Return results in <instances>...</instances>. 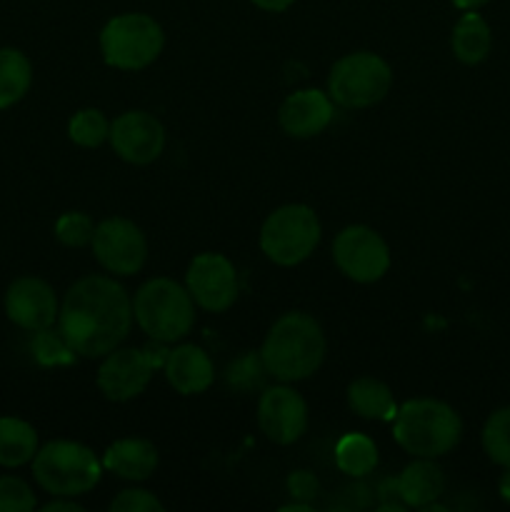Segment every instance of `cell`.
Masks as SVG:
<instances>
[{"instance_id":"cell-1","label":"cell","mask_w":510,"mask_h":512,"mask_svg":"<svg viewBox=\"0 0 510 512\" xmlns=\"http://www.w3.org/2000/svg\"><path fill=\"white\" fill-rule=\"evenodd\" d=\"M133 298L110 275H85L70 285L58 330L80 358H105L133 328Z\"/></svg>"},{"instance_id":"cell-2","label":"cell","mask_w":510,"mask_h":512,"mask_svg":"<svg viewBox=\"0 0 510 512\" xmlns=\"http://www.w3.org/2000/svg\"><path fill=\"white\" fill-rule=\"evenodd\" d=\"M268 375L280 383H298L318 373L325 360V333L318 320L300 310L280 315L260 348Z\"/></svg>"},{"instance_id":"cell-3","label":"cell","mask_w":510,"mask_h":512,"mask_svg":"<svg viewBox=\"0 0 510 512\" xmlns=\"http://www.w3.org/2000/svg\"><path fill=\"white\" fill-rule=\"evenodd\" d=\"M463 435L460 415L435 398H415L398 408L393 438L413 458H443Z\"/></svg>"},{"instance_id":"cell-4","label":"cell","mask_w":510,"mask_h":512,"mask_svg":"<svg viewBox=\"0 0 510 512\" xmlns=\"http://www.w3.org/2000/svg\"><path fill=\"white\" fill-rule=\"evenodd\" d=\"M133 318L155 343H178L195 325V300L170 278H153L133 298Z\"/></svg>"},{"instance_id":"cell-5","label":"cell","mask_w":510,"mask_h":512,"mask_svg":"<svg viewBox=\"0 0 510 512\" xmlns=\"http://www.w3.org/2000/svg\"><path fill=\"white\" fill-rule=\"evenodd\" d=\"M103 465L93 450L75 440H50L33 458V475L53 498H78L100 483Z\"/></svg>"},{"instance_id":"cell-6","label":"cell","mask_w":510,"mask_h":512,"mask_svg":"<svg viewBox=\"0 0 510 512\" xmlns=\"http://www.w3.org/2000/svg\"><path fill=\"white\" fill-rule=\"evenodd\" d=\"M165 35L155 18L145 13L115 15L100 30V53L110 68L143 70L163 53Z\"/></svg>"},{"instance_id":"cell-7","label":"cell","mask_w":510,"mask_h":512,"mask_svg":"<svg viewBox=\"0 0 510 512\" xmlns=\"http://www.w3.org/2000/svg\"><path fill=\"white\" fill-rule=\"evenodd\" d=\"M320 243V220L313 208L290 203L273 210L260 228V250L265 258L283 268L308 260Z\"/></svg>"},{"instance_id":"cell-8","label":"cell","mask_w":510,"mask_h":512,"mask_svg":"<svg viewBox=\"0 0 510 512\" xmlns=\"http://www.w3.org/2000/svg\"><path fill=\"white\" fill-rule=\"evenodd\" d=\"M390 85H393V70L370 50L343 55L328 75V95L333 103L350 110L380 103L388 95Z\"/></svg>"},{"instance_id":"cell-9","label":"cell","mask_w":510,"mask_h":512,"mask_svg":"<svg viewBox=\"0 0 510 512\" xmlns=\"http://www.w3.org/2000/svg\"><path fill=\"white\" fill-rule=\"evenodd\" d=\"M170 350L153 345L145 350L135 348H115L103 358L98 368V388L113 403H125L133 400L148 388L155 368L165 365Z\"/></svg>"},{"instance_id":"cell-10","label":"cell","mask_w":510,"mask_h":512,"mask_svg":"<svg viewBox=\"0 0 510 512\" xmlns=\"http://www.w3.org/2000/svg\"><path fill=\"white\" fill-rule=\"evenodd\" d=\"M333 260L345 278L355 283H375L390 268L388 243L368 225H348L333 243Z\"/></svg>"},{"instance_id":"cell-11","label":"cell","mask_w":510,"mask_h":512,"mask_svg":"<svg viewBox=\"0 0 510 512\" xmlns=\"http://www.w3.org/2000/svg\"><path fill=\"white\" fill-rule=\"evenodd\" d=\"M90 248H93L95 260L108 273L120 275V278L140 273L148 260V243H145L143 230L128 218H105L103 223L95 225Z\"/></svg>"},{"instance_id":"cell-12","label":"cell","mask_w":510,"mask_h":512,"mask_svg":"<svg viewBox=\"0 0 510 512\" xmlns=\"http://www.w3.org/2000/svg\"><path fill=\"white\" fill-rule=\"evenodd\" d=\"M185 288L198 308L208 313H225L238 300V273L225 255L203 253L188 265Z\"/></svg>"},{"instance_id":"cell-13","label":"cell","mask_w":510,"mask_h":512,"mask_svg":"<svg viewBox=\"0 0 510 512\" xmlns=\"http://www.w3.org/2000/svg\"><path fill=\"white\" fill-rule=\"evenodd\" d=\"M110 145L130 165H150L163 155L165 128L145 110H128L110 123Z\"/></svg>"},{"instance_id":"cell-14","label":"cell","mask_w":510,"mask_h":512,"mask_svg":"<svg viewBox=\"0 0 510 512\" xmlns=\"http://www.w3.org/2000/svg\"><path fill=\"white\" fill-rule=\"evenodd\" d=\"M260 433L275 445H293L308 430V405L288 385L265 388L258 403Z\"/></svg>"},{"instance_id":"cell-15","label":"cell","mask_w":510,"mask_h":512,"mask_svg":"<svg viewBox=\"0 0 510 512\" xmlns=\"http://www.w3.org/2000/svg\"><path fill=\"white\" fill-rule=\"evenodd\" d=\"M5 313L18 328L38 333L53 328L60 305L55 290L40 278H18L5 293Z\"/></svg>"},{"instance_id":"cell-16","label":"cell","mask_w":510,"mask_h":512,"mask_svg":"<svg viewBox=\"0 0 510 512\" xmlns=\"http://www.w3.org/2000/svg\"><path fill=\"white\" fill-rule=\"evenodd\" d=\"M335 105L328 93L308 88L290 93L278 110V123L290 138H315L333 123Z\"/></svg>"},{"instance_id":"cell-17","label":"cell","mask_w":510,"mask_h":512,"mask_svg":"<svg viewBox=\"0 0 510 512\" xmlns=\"http://www.w3.org/2000/svg\"><path fill=\"white\" fill-rule=\"evenodd\" d=\"M165 378L180 395H200L213 385L215 368L210 355L193 343L175 345L163 365Z\"/></svg>"},{"instance_id":"cell-18","label":"cell","mask_w":510,"mask_h":512,"mask_svg":"<svg viewBox=\"0 0 510 512\" xmlns=\"http://www.w3.org/2000/svg\"><path fill=\"white\" fill-rule=\"evenodd\" d=\"M103 468L123 480H148L158 468V450L150 440L123 438L115 440L103 455Z\"/></svg>"},{"instance_id":"cell-19","label":"cell","mask_w":510,"mask_h":512,"mask_svg":"<svg viewBox=\"0 0 510 512\" xmlns=\"http://www.w3.org/2000/svg\"><path fill=\"white\" fill-rule=\"evenodd\" d=\"M443 470L430 458H415L398 478V495L405 508L425 510L443 495Z\"/></svg>"},{"instance_id":"cell-20","label":"cell","mask_w":510,"mask_h":512,"mask_svg":"<svg viewBox=\"0 0 510 512\" xmlns=\"http://www.w3.org/2000/svg\"><path fill=\"white\" fill-rule=\"evenodd\" d=\"M348 405L365 420H395L398 405L383 380L358 378L348 385Z\"/></svg>"},{"instance_id":"cell-21","label":"cell","mask_w":510,"mask_h":512,"mask_svg":"<svg viewBox=\"0 0 510 512\" xmlns=\"http://www.w3.org/2000/svg\"><path fill=\"white\" fill-rule=\"evenodd\" d=\"M450 45H453V53L460 63L478 65L488 58L490 45H493V35H490L488 23H485L478 13H465L463 18L455 23Z\"/></svg>"},{"instance_id":"cell-22","label":"cell","mask_w":510,"mask_h":512,"mask_svg":"<svg viewBox=\"0 0 510 512\" xmlns=\"http://www.w3.org/2000/svg\"><path fill=\"white\" fill-rule=\"evenodd\" d=\"M38 453V433L20 418H0V465L20 468Z\"/></svg>"},{"instance_id":"cell-23","label":"cell","mask_w":510,"mask_h":512,"mask_svg":"<svg viewBox=\"0 0 510 512\" xmlns=\"http://www.w3.org/2000/svg\"><path fill=\"white\" fill-rule=\"evenodd\" d=\"M33 83L30 60L15 48H0V108H10L25 98Z\"/></svg>"},{"instance_id":"cell-24","label":"cell","mask_w":510,"mask_h":512,"mask_svg":"<svg viewBox=\"0 0 510 512\" xmlns=\"http://www.w3.org/2000/svg\"><path fill=\"white\" fill-rule=\"evenodd\" d=\"M335 465L350 478H365L378 465V448L368 435L348 433L335 448Z\"/></svg>"},{"instance_id":"cell-25","label":"cell","mask_w":510,"mask_h":512,"mask_svg":"<svg viewBox=\"0 0 510 512\" xmlns=\"http://www.w3.org/2000/svg\"><path fill=\"white\" fill-rule=\"evenodd\" d=\"M110 123L98 108H83L70 118L68 138L80 148H98L108 140Z\"/></svg>"},{"instance_id":"cell-26","label":"cell","mask_w":510,"mask_h":512,"mask_svg":"<svg viewBox=\"0 0 510 512\" xmlns=\"http://www.w3.org/2000/svg\"><path fill=\"white\" fill-rule=\"evenodd\" d=\"M483 450L500 468H510V408H500L485 420Z\"/></svg>"},{"instance_id":"cell-27","label":"cell","mask_w":510,"mask_h":512,"mask_svg":"<svg viewBox=\"0 0 510 512\" xmlns=\"http://www.w3.org/2000/svg\"><path fill=\"white\" fill-rule=\"evenodd\" d=\"M33 355L40 365L45 368H53V365H73L78 353L68 345V340L63 338V333H55V330L45 328L38 330L33 338Z\"/></svg>"},{"instance_id":"cell-28","label":"cell","mask_w":510,"mask_h":512,"mask_svg":"<svg viewBox=\"0 0 510 512\" xmlns=\"http://www.w3.org/2000/svg\"><path fill=\"white\" fill-rule=\"evenodd\" d=\"M95 235V220L88 213H78V210H70L63 213L55 223V238L60 240L68 248H83V245L93 243Z\"/></svg>"},{"instance_id":"cell-29","label":"cell","mask_w":510,"mask_h":512,"mask_svg":"<svg viewBox=\"0 0 510 512\" xmlns=\"http://www.w3.org/2000/svg\"><path fill=\"white\" fill-rule=\"evenodd\" d=\"M35 510V495L28 483L20 478H0V512H30Z\"/></svg>"},{"instance_id":"cell-30","label":"cell","mask_w":510,"mask_h":512,"mask_svg":"<svg viewBox=\"0 0 510 512\" xmlns=\"http://www.w3.org/2000/svg\"><path fill=\"white\" fill-rule=\"evenodd\" d=\"M110 510L113 512H163L165 505L155 498L148 490H123L118 498L110 503Z\"/></svg>"},{"instance_id":"cell-31","label":"cell","mask_w":510,"mask_h":512,"mask_svg":"<svg viewBox=\"0 0 510 512\" xmlns=\"http://www.w3.org/2000/svg\"><path fill=\"white\" fill-rule=\"evenodd\" d=\"M260 370H265L260 355L258 358H253V355H243V358L235 360V363L230 365V370H228L230 385H235V388H243V380H248L245 385H248V390H250L253 385L263 383V375H268V373H260Z\"/></svg>"},{"instance_id":"cell-32","label":"cell","mask_w":510,"mask_h":512,"mask_svg":"<svg viewBox=\"0 0 510 512\" xmlns=\"http://www.w3.org/2000/svg\"><path fill=\"white\" fill-rule=\"evenodd\" d=\"M288 490L295 500H300V503H313V500L318 498L320 483L310 470H298V473H290Z\"/></svg>"},{"instance_id":"cell-33","label":"cell","mask_w":510,"mask_h":512,"mask_svg":"<svg viewBox=\"0 0 510 512\" xmlns=\"http://www.w3.org/2000/svg\"><path fill=\"white\" fill-rule=\"evenodd\" d=\"M43 512H83V505L75 503L73 498H55L48 505H43Z\"/></svg>"},{"instance_id":"cell-34","label":"cell","mask_w":510,"mask_h":512,"mask_svg":"<svg viewBox=\"0 0 510 512\" xmlns=\"http://www.w3.org/2000/svg\"><path fill=\"white\" fill-rule=\"evenodd\" d=\"M250 3H253L255 8L265 10V13H283V10H288L295 0H250Z\"/></svg>"},{"instance_id":"cell-35","label":"cell","mask_w":510,"mask_h":512,"mask_svg":"<svg viewBox=\"0 0 510 512\" xmlns=\"http://www.w3.org/2000/svg\"><path fill=\"white\" fill-rule=\"evenodd\" d=\"M450 3L460 10H475V8H480V5L488 3V0H450Z\"/></svg>"},{"instance_id":"cell-36","label":"cell","mask_w":510,"mask_h":512,"mask_svg":"<svg viewBox=\"0 0 510 512\" xmlns=\"http://www.w3.org/2000/svg\"><path fill=\"white\" fill-rule=\"evenodd\" d=\"M500 495H503V500L510 503V468H505L503 478H500Z\"/></svg>"},{"instance_id":"cell-37","label":"cell","mask_w":510,"mask_h":512,"mask_svg":"<svg viewBox=\"0 0 510 512\" xmlns=\"http://www.w3.org/2000/svg\"><path fill=\"white\" fill-rule=\"evenodd\" d=\"M280 510H283V512H290V510H295V512H310V510H313V505H310V503H300V500H295V503L280 505Z\"/></svg>"}]
</instances>
